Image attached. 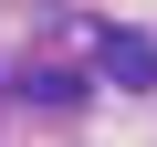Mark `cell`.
<instances>
[{"label":"cell","mask_w":157,"mask_h":147,"mask_svg":"<svg viewBox=\"0 0 157 147\" xmlns=\"http://www.w3.org/2000/svg\"><path fill=\"white\" fill-rule=\"evenodd\" d=\"M94 63L115 74L126 95H147V84H157V42H147V32H105V53H94Z\"/></svg>","instance_id":"obj_1"}]
</instances>
